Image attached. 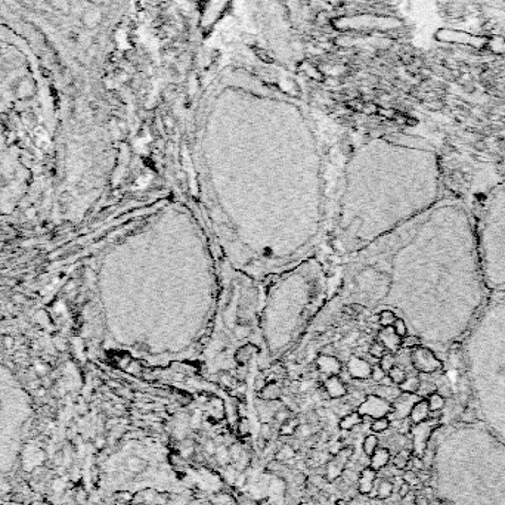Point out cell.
Returning a JSON list of instances; mask_svg holds the SVG:
<instances>
[{
    "instance_id": "1",
    "label": "cell",
    "mask_w": 505,
    "mask_h": 505,
    "mask_svg": "<svg viewBox=\"0 0 505 505\" xmlns=\"http://www.w3.org/2000/svg\"><path fill=\"white\" fill-rule=\"evenodd\" d=\"M435 38L440 43H448L460 47H469L471 50H485L488 43V34H474L458 28H439Z\"/></svg>"
},
{
    "instance_id": "2",
    "label": "cell",
    "mask_w": 505,
    "mask_h": 505,
    "mask_svg": "<svg viewBox=\"0 0 505 505\" xmlns=\"http://www.w3.org/2000/svg\"><path fill=\"white\" fill-rule=\"evenodd\" d=\"M411 362L412 368L420 374H433L436 371H440L443 367L442 361L438 359V356L432 350L421 346L411 350Z\"/></svg>"
},
{
    "instance_id": "3",
    "label": "cell",
    "mask_w": 505,
    "mask_h": 505,
    "mask_svg": "<svg viewBox=\"0 0 505 505\" xmlns=\"http://www.w3.org/2000/svg\"><path fill=\"white\" fill-rule=\"evenodd\" d=\"M392 411V404L387 402L386 399L377 396V395H370L365 398V401L359 405L358 412L361 415L371 417L372 420L387 417Z\"/></svg>"
},
{
    "instance_id": "4",
    "label": "cell",
    "mask_w": 505,
    "mask_h": 505,
    "mask_svg": "<svg viewBox=\"0 0 505 505\" xmlns=\"http://www.w3.org/2000/svg\"><path fill=\"white\" fill-rule=\"evenodd\" d=\"M421 398L415 393H401L393 402H392V411L389 414V420H401V418H408L411 414L412 406L415 402H418Z\"/></svg>"
},
{
    "instance_id": "5",
    "label": "cell",
    "mask_w": 505,
    "mask_h": 505,
    "mask_svg": "<svg viewBox=\"0 0 505 505\" xmlns=\"http://www.w3.org/2000/svg\"><path fill=\"white\" fill-rule=\"evenodd\" d=\"M372 367L362 358H350L347 362V371L355 380H367L371 378Z\"/></svg>"
},
{
    "instance_id": "6",
    "label": "cell",
    "mask_w": 505,
    "mask_h": 505,
    "mask_svg": "<svg viewBox=\"0 0 505 505\" xmlns=\"http://www.w3.org/2000/svg\"><path fill=\"white\" fill-rule=\"evenodd\" d=\"M377 477H378V473L377 470H374L372 467H365L361 473H359V479H358V491L362 494V495H368L374 486H375V482H377Z\"/></svg>"
},
{
    "instance_id": "7",
    "label": "cell",
    "mask_w": 505,
    "mask_h": 505,
    "mask_svg": "<svg viewBox=\"0 0 505 505\" xmlns=\"http://www.w3.org/2000/svg\"><path fill=\"white\" fill-rule=\"evenodd\" d=\"M429 415H430V408H429V404H427V399H420L418 402H415V405L412 406L411 409V414H409V421L412 423V426L415 424H421L424 421L429 420Z\"/></svg>"
},
{
    "instance_id": "8",
    "label": "cell",
    "mask_w": 505,
    "mask_h": 505,
    "mask_svg": "<svg viewBox=\"0 0 505 505\" xmlns=\"http://www.w3.org/2000/svg\"><path fill=\"white\" fill-rule=\"evenodd\" d=\"M380 341L384 344V347L390 352V353H396L401 349V337L396 336V333L393 331V327H387L383 328L380 333Z\"/></svg>"
},
{
    "instance_id": "9",
    "label": "cell",
    "mask_w": 505,
    "mask_h": 505,
    "mask_svg": "<svg viewBox=\"0 0 505 505\" xmlns=\"http://www.w3.org/2000/svg\"><path fill=\"white\" fill-rule=\"evenodd\" d=\"M324 389L327 390V393H328L330 398L338 399V398H343V396L347 395V387H346V384H344L337 375L330 377V378L325 381V387H324Z\"/></svg>"
},
{
    "instance_id": "10",
    "label": "cell",
    "mask_w": 505,
    "mask_h": 505,
    "mask_svg": "<svg viewBox=\"0 0 505 505\" xmlns=\"http://www.w3.org/2000/svg\"><path fill=\"white\" fill-rule=\"evenodd\" d=\"M318 367H319V371L324 372V374H330L331 377L333 375H338L340 371H341V362L336 358V356H322L319 358L318 361Z\"/></svg>"
},
{
    "instance_id": "11",
    "label": "cell",
    "mask_w": 505,
    "mask_h": 505,
    "mask_svg": "<svg viewBox=\"0 0 505 505\" xmlns=\"http://www.w3.org/2000/svg\"><path fill=\"white\" fill-rule=\"evenodd\" d=\"M370 467H372L374 470H383L384 467H387V464L392 460L390 451L387 448H378L371 457H370Z\"/></svg>"
},
{
    "instance_id": "12",
    "label": "cell",
    "mask_w": 505,
    "mask_h": 505,
    "mask_svg": "<svg viewBox=\"0 0 505 505\" xmlns=\"http://www.w3.org/2000/svg\"><path fill=\"white\" fill-rule=\"evenodd\" d=\"M491 55L494 56H501L505 58V37L501 34H494V35H488V43H486V49Z\"/></svg>"
},
{
    "instance_id": "13",
    "label": "cell",
    "mask_w": 505,
    "mask_h": 505,
    "mask_svg": "<svg viewBox=\"0 0 505 505\" xmlns=\"http://www.w3.org/2000/svg\"><path fill=\"white\" fill-rule=\"evenodd\" d=\"M362 424V415L358 412V411H352L350 414L344 415L340 423H338V427L344 432H352L355 430L356 427H359Z\"/></svg>"
},
{
    "instance_id": "14",
    "label": "cell",
    "mask_w": 505,
    "mask_h": 505,
    "mask_svg": "<svg viewBox=\"0 0 505 505\" xmlns=\"http://www.w3.org/2000/svg\"><path fill=\"white\" fill-rule=\"evenodd\" d=\"M401 389L399 387H395V386H381V384H377L372 390V395H377L383 399H386L387 402H393L399 395H401Z\"/></svg>"
},
{
    "instance_id": "15",
    "label": "cell",
    "mask_w": 505,
    "mask_h": 505,
    "mask_svg": "<svg viewBox=\"0 0 505 505\" xmlns=\"http://www.w3.org/2000/svg\"><path fill=\"white\" fill-rule=\"evenodd\" d=\"M411 458H412V449L404 448V449H401L390 461L393 463V467H395V469H398V470H406L408 466H409Z\"/></svg>"
},
{
    "instance_id": "16",
    "label": "cell",
    "mask_w": 505,
    "mask_h": 505,
    "mask_svg": "<svg viewBox=\"0 0 505 505\" xmlns=\"http://www.w3.org/2000/svg\"><path fill=\"white\" fill-rule=\"evenodd\" d=\"M281 395H282V387L276 383L266 384L260 390V398L263 401H276L278 398H281Z\"/></svg>"
},
{
    "instance_id": "17",
    "label": "cell",
    "mask_w": 505,
    "mask_h": 505,
    "mask_svg": "<svg viewBox=\"0 0 505 505\" xmlns=\"http://www.w3.org/2000/svg\"><path fill=\"white\" fill-rule=\"evenodd\" d=\"M378 485H375V489H377V498L380 500H389L392 495H393V482L389 480V479H381V480H377Z\"/></svg>"
},
{
    "instance_id": "18",
    "label": "cell",
    "mask_w": 505,
    "mask_h": 505,
    "mask_svg": "<svg viewBox=\"0 0 505 505\" xmlns=\"http://www.w3.org/2000/svg\"><path fill=\"white\" fill-rule=\"evenodd\" d=\"M420 386H421V378L420 377H417V375H408L406 378H405V381L401 384V386H398L399 389H401V392H404V393H418V390H420Z\"/></svg>"
},
{
    "instance_id": "19",
    "label": "cell",
    "mask_w": 505,
    "mask_h": 505,
    "mask_svg": "<svg viewBox=\"0 0 505 505\" xmlns=\"http://www.w3.org/2000/svg\"><path fill=\"white\" fill-rule=\"evenodd\" d=\"M427 404H429L430 412H442L446 405V401H445V396H442L439 392H433L432 395H429Z\"/></svg>"
},
{
    "instance_id": "20",
    "label": "cell",
    "mask_w": 505,
    "mask_h": 505,
    "mask_svg": "<svg viewBox=\"0 0 505 505\" xmlns=\"http://www.w3.org/2000/svg\"><path fill=\"white\" fill-rule=\"evenodd\" d=\"M380 439L375 433H370L367 435V438L364 439V443H362V449H364V454L370 458L380 446Z\"/></svg>"
},
{
    "instance_id": "21",
    "label": "cell",
    "mask_w": 505,
    "mask_h": 505,
    "mask_svg": "<svg viewBox=\"0 0 505 505\" xmlns=\"http://www.w3.org/2000/svg\"><path fill=\"white\" fill-rule=\"evenodd\" d=\"M387 375L390 377V380L393 381V384L395 386H401L404 381H405V378L408 377V374H406V371L404 370V368H401V367H398V365H395L389 372H387Z\"/></svg>"
},
{
    "instance_id": "22",
    "label": "cell",
    "mask_w": 505,
    "mask_h": 505,
    "mask_svg": "<svg viewBox=\"0 0 505 505\" xmlns=\"http://www.w3.org/2000/svg\"><path fill=\"white\" fill-rule=\"evenodd\" d=\"M299 424H300V420L291 417L287 423H284V424L279 427V435H281V436H294V433H296Z\"/></svg>"
},
{
    "instance_id": "23",
    "label": "cell",
    "mask_w": 505,
    "mask_h": 505,
    "mask_svg": "<svg viewBox=\"0 0 505 505\" xmlns=\"http://www.w3.org/2000/svg\"><path fill=\"white\" fill-rule=\"evenodd\" d=\"M390 429V420L389 417H381V418H375L371 423V432L372 433H384Z\"/></svg>"
},
{
    "instance_id": "24",
    "label": "cell",
    "mask_w": 505,
    "mask_h": 505,
    "mask_svg": "<svg viewBox=\"0 0 505 505\" xmlns=\"http://www.w3.org/2000/svg\"><path fill=\"white\" fill-rule=\"evenodd\" d=\"M214 457H216V461H217V464H220V466H228V464L232 461V460H231L229 449H228L225 445H220V446H217Z\"/></svg>"
},
{
    "instance_id": "25",
    "label": "cell",
    "mask_w": 505,
    "mask_h": 505,
    "mask_svg": "<svg viewBox=\"0 0 505 505\" xmlns=\"http://www.w3.org/2000/svg\"><path fill=\"white\" fill-rule=\"evenodd\" d=\"M396 315L392 312V310H383L380 315H378V324L381 328H387V327H393L395 321H396Z\"/></svg>"
},
{
    "instance_id": "26",
    "label": "cell",
    "mask_w": 505,
    "mask_h": 505,
    "mask_svg": "<svg viewBox=\"0 0 505 505\" xmlns=\"http://www.w3.org/2000/svg\"><path fill=\"white\" fill-rule=\"evenodd\" d=\"M418 346H421V340L417 336H405L401 338V349L404 350H412Z\"/></svg>"
},
{
    "instance_id": "27",
    "label": "cell",
    "mask_w": 505,
    "mask_h": 505,
    "mask_svg": "<svg viewBox=\"0 0 505 505\" xmlns=\"http://www.w3.org/2000/svg\"><path fill=\"white\" fill-rule=\"evenodd\" d=\"M294 457H296V451L290 445H282V448H279L276 451V461H279V463H285Z\"/></svg>"
},
{
    "instance_id": "28",
    "label": "cell",
    "mask_w": 505,
    "mask_h": 505,
    "mask_svg": "<svg viewBox=\"0 0 505 505\" xmlns=\"http://www.w3.org/2000/svg\"><path fill=\"white\" fill-rule=\"evenodd\" d=\"M368 353L371 355V356H374L375 359H381L386 353H387V349L384 347V344L378 340V341H375V343H372L371 344V347H370V350H368Z\"/></svg>"
},
{
    "instance_id": "29",
    "label": "cell",
    "mask_w": 505,
    "mask_h": 505,
    "mask_svg": "<svg viewBox=\"0 0 505 505\" xmlns=\"http://www.w3.org/2000/svg\"><path fill=\"white\" fill-rule=\"evenodd\" d=\"M378 365L383 368V371H386V372H389L395 365H396V358H395V355L393 353H386L380 361H378Z\"/></svg>"
},
{
    "instance_id": "30",
    "label": "cell",
    "mask_w": 505,
    "mask_h": 505,
    "mask_svg": "<svg viewBox=\"0 0 505 505\" xmlns=\"http://www.w3.org/2000/svg\"><path fill=\"white\" fill-rule=\"evenodd\" d=\"M393 331H395L396 336H399L401 338L405 337V336H408V327H406L405 321L398 318V319L395 321V324H393Z\"/></svg>"
},
{
    "instance_id": "31",
    "label": "cell",
    "mask_w": 505,
    "mask_h": 505,
    "mask_svg": "<svg viewBox=\"0 0 505 505\" xmlns=\"http://www.w3.org/2000/svg\"><path fill=\"white\" fill-rule=\"evenodd\" d=\"M386 375H387V372H386V371H383V368H381L378 364L372 367V370H371V380H372L374 383L380 384V383H381V380H383Z\"/></svg>"
},
{
    "instance_id": "32",
    "label": "cell",
    "mask_w": 505,
    "mask_h": 505,
    "mask_svg": "<svg viewBox=\"0 0 505 505\" xmlns=\"http://www.w3.org/2000/svg\"><path fill=\"white\" fill-rule=\"evenodd\" d=\"M250 358H251V346L241 347V349L236 352V361H238L239 364H245Z\"/></svg>"
},
{
    "instance_id": "33",
    "label": "cell",
    "mask_w": 505,
    "mask_h": 505,
    "mask_svg": "<svg viewBox=\"0 0 505 505\" xmlns=\"http://www.w3.org/2000/svg\"><path fill=\"white\" fill-rule=\"evenodd\" d=\"M404 482H406L408 485H411V486H415V485H418V483H421L420 482V479H418V474H417V471H414V470H406L405 473H404V479H402Z\"/></svg>"
},
{
    "instance_id": "34",
    "label": "cell",
    "mask_w": 505,
    "mask_h": 505,
    "mask_svg": "<svg viewBox=\"0 0 505 505\" xmlns=\"http://www.w3.org/2000/svg\"><path fill=\"white\" fill-rule=\"evenodd\" d=\"M461 421L466 423V424H471V423H476L477 417H476V412L471 409V408H467L463 414H461Z\"/></svg>"
},
{
    "instance_id": "35",
    "label": "cell",
    "mask_w": 505,
    "mask_h": 505,
    "mask_svg": "<svg viewBox=\"0 0 505 505\" xmlns=\"http://www.w3.org/2000/svg\"><path fill=\"white\" fill-rule=\"evenodd\" d=\"M260 436L263 438V439H266V440H269L272 436H273V427L269 424V423H265L263 426H262V432H260Z\"/></svg>"
},
{
    "instance_id": "36",
    "label": "cell",
    "mask_w": 505,
    "mask_h": 505,
    "mask_svg": "<svg viewBox=\"0 0 505 505\" xmlns=\"http://www.w3.org/2000/svg\"><path fill=\"white\" fill-rule=\"evenodd\" d=\"M411 489H412V486H411V485H408L406 482H402V483L399 485V489H398V495H399V498H401V500H402V498H406V497L409 495Z\"/></svg>"
},
{
    "instance_id": "37",
    "label": "cell",
    "mask_w": 505,
    "mask_h": 505,
    "mask_svg": "<svg viewBox=\"0 0 505 505\" xmlns=\"http://www.w3.org/2000/svg\"><path fill=\"white\" fill-rule=\"evenodd\" d=\"M216 449H217V446H216V442H214V440H205V442H204V454L213 457V455L216 454Z\"/></svg>"
},
{
    "instance_id": "38",
    "label": "cell",
    "mask_w": 505,
    "mask_h": 505,
    "mask_svg": "<svg viewBox=\"0 0 505 505\" xmlns=\"http://www.w3.org/2000/svg\"><path fill=\"white\" fill-rule=\"evenodd\" d=\"M127 371L130 372V374H135V375H140L142 374V365H140V362H130L129 364V367H127Z\"/></svg>"
},
{
    "instance_id": "39",
    "label": "cell",
    "mask_w": 505,
    "mask_h": 505,
    "mask_svg": "<svg viewBox=\"0 0 505 505\" xmlns=\"http://www.w3.org/2000/svg\"><path fill=\"white\" fill-rule=\"evenodd\" d=\"M248 432H250V424H248L247 418H242L239 421V433H241V436H245V435H248Z\"/></svg>"
},
{
    "instance_id": "40",
    "label": "cell",
    "mask_w": 505,
    "mask_h": 505,
    "mask_svg": "<svg viewBox=\"0 0 505 505\" xmlns=\"http://www.w3.org/2000/svg\"><path fill=\"white\" fill-rule=\"evenodd\" d=\"M378 112L384 117V118H395L396 117V111L395 109H387V108H380Z\"/></svg>"
},
{
    "instance_id": "41",
    "label": "cell",
    "mask_w": 505,
    "mask_h": 505,
    "mask_svg": "<svg viewBox=\"0 0 505 505\" xmlns=\"http://www.w3.org/2000/svg\"><path fill=\"white\" fill-rule=\"evenodd\" d=\"M378 111V108L374 105V103H365L364 106H362V112H365V114H374V112H377Z\"/></svg>"
},
{
    "instance_id": "42",
    "label": "cell",
    "mask_w": 505,
    "mask_h": 505,
    "mask_svg": "<svg viewBox=\"0 0 505 505\" xmlns=\"http://www.w3.org/2000/svg\"><path fill=\"white\" fill-rule=\"evenodd\" d=\"M414 504L415 505H430V501H429V498L427 497H424V495H417L415 498H414Z\"/></svg>"
},
{
    "instance_id": "43",
    "label": "cell",
    "mask_w": 505,
    "mask_h": 505,
    "mask_svg": "<svg viewBox=\"0 0 505 505\" xmlns=\"http://www.w3.org/2000/svg\"><path fill=\"white\" fill-rule=\"evenodd\" d=\"M350 307L353 309V312H355L356 315H361V313H364V310H365V307L361 306V304H352Z\"/></svg>"
},
{
    "instance_id": "44",
    "label": "cell",
    "mask_w": 505,
    "mask_h": 505,
    "mask_svg": "<svg viewBox=\"0 0 505 505\" xmlns=\"http://www.w3.org/2000/svg\"><path fill=\"white\" fill-rule=\"evenodd\" d=\"M334 505H349V503L344 501V500H337V501L334 503Z\"/></svg>"
}]
</instances>
